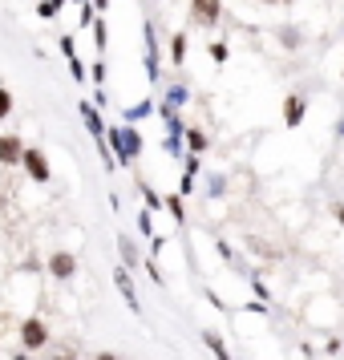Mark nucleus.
Returning a JSON list of instances; mask_svg holds the SVG:
<instances>
[{"label":"nucleus","mask_w":344,"mask_h":360,"mask_svg":"<svg viewBox=\"0 0 344 360\" xmlns=\"http://www.w3.org/2000/svg\"><path fill=\"white\" fill-rule=\"evenodd\" d=\"M106 146L114 150L118 170L142 158V134H138L134 126H126V122H122V126H106Z\"/></svg>","instance_id":"1"},{"label":"nucleus","mask_w":344,"mask_h":360,"mask_svg":"<svg viewBox=\"0 0 344 360\" xmlns=\"http://www.w3.org/2000/svg\"><path fill=\"white\" fill-rule=\"evenodd\" d=\"M49 324L37 320V316H29V320H21V352H41L49 348Z\"/></svg>","instance_id":"2"},{"label":"nucleus","mask_w":344,"mask_h":360,"mask_svg":"<svg viewBox=\"0 0 344 360\" xmlns=\"http://www.w3.org/2000/svg\"><path fill=\"white\" fill-rule=\"evenodd\" d=\"M21 166H25V175L33 182H49L53 179V166H49V154H45L41 146H25V154H21Z\"/></svg>","instance_id":"3"},{"label":"nucleus","mask_w":344,"mask_h":360,"mask_svg":"<svg viewBox=\"0 0 344 360\" xmlns=\"http://www.w3.org/2000/svg\"><path fill=\"white\" fill-rule=\"evenodd\" d=\"M191 16L199 29H215L223 21V0H191Z\"/></svg>","instance_id":"4"},{"label":"nucleus","mask_w":344,"mask_h":360,"mask_svg":"<svg viewBox=\"0 0 344 360\" xmlns=\"http://www.w3.org/2000/svg\"><path fill=\"white\" fill-rule=\"evenodd\" d=\"M45 271H49L53 279H73V275H77V255H73V251H53V255L45 259Z\"/></svg>","instance_id":"5"},{"label":"nucleus","mask_w":344,"mask_h":360,"mask_svg":"<svg viewBox=\"0 0 344 360\" xmlns=\"http://www.w3.org/2000/svg\"><path fill=\"white\" fill-rule=\"evenodd\" d=\"M77 114H82V122H86L89 138H93V146L97 142H106V122H101V110L93 105V101H77Z\"/></svg>","instance_id":"6"},{"label":"nucleus","mask_w":344,"mask_h":360,"mask_svg":"<svg viewBox=\"0 0 344 360\" xmlns=\"http://www.w3.org/2000/svg\"><path fill=\"white\" fill-rule=\"evenodd\" d=\"M142 45H146V73H150V81H158V37H154V21L142 25Z\"/></svg>","instance_id":"7"},{"label":"nucleus","mask_w":344,"mask_h":360,"mask_svg":"<svg viewBox=\"0 0 344 360\" xmlns=\"http://www.w3.org/2000/svg\"><path fill=\"white\" fill-rule=\"evenodd\" d=\"M114 283H118V292H122V300H126L130 312H134V316L142 312V304H138V292H134V279H130V271L122 268V263L114 268Z\"/></svg>","instance_id":"8"},{"label":"nucleus","mask_w":344,"mask_h":360,"mask_svg":"<svg viewBox=\"0 0 344 360\" xmlns=\"http://www.w3.org/2000/svg\"><path fill=\"white\" fill-rule=\"evenodd\" d=\"M21 154H25V142L16 134H0V162L4 166H21Z\"/></svg>","instance_id":"9"},{"label":"nucleus","mask_w":344,"mask_h":360,"mask_svg":"<svg viewBox=\"0 0 344 360\" xmlns=\"http://www.w3.org/2000/svg\"><path fill=\"white\" fill-rule=\"evenodd\" d=\"M304 118H308V101L296 97V93H292V97H284V126H288V130H296Z\"/></svg>","instance_id":"10"},{"label":"nucleus","mask_w":344,"mask_h":360,"mask_svg":"<svg viewBox=\"0 0 344 360\" xmlns=\"http://www.w3.org/2000/svg\"><path fill=\"white\" fill-rule=\"evenodd\" d=\"M195 175H199V158L186 154V158H182V182H178V194H182V198L195 194Z\"/></svg>","instance_id":"11"},{"label":"nucleus","mask_w":344,"mask_h":360,"mask_svg":"<svg viewBox=\"0 0 344 360\" xmlns=\"http://www.w3.org/2000/svg\"><path fill=\"white\" fill-rule=\"evenodd\" d=\"M118 255H122V268H126V271H134L138 263H142V251L134 247V239H130V235H118Z\"/></svg>","instance_id":"12"},{"label":"nucleus","mask_w":344,"mask_h":360,"mask_svg":"<svg viewBox=\"0 0 344 360\" xmlns=\"http://www.w3.org/2000/svg\"><path fill=\"white\" fill-rule=\"evenodd\" d=\"M182 142H186V150H191V154H195V158H199V154H207V150H211V138L203 134V130H186V134H182Z\"/></svg>","instance_id":"13"},{"label":"nucleus","mask_w":344,"mask_h":360,"mask_svg":"<svg viewBox=\"0 0 344 360\" xmlns=\"http://www.w3.org/2000/svg\"><path fill=\"white\" fill-rule=\"evenodd\" d=\"M199 340H203V344L215 352V360H231V352H227V344H223V336H219V332H211V328H207V332H199Z\"/></svg>","instance_id":"14"},{"label":"nucleus","mask_w":344,"mask_h":360,"mask_svg":"<svg viewBox=\"0 0 344 360\" xmlns=\"http://www.w3.org/2000/svg\"><path fill=\"white\" fill-rule=\"evenodd\" d=\"M150 114H154V101H150V97H142L138 105H130V110H126V126L142 122V118H150Z\"/></svg>","instance_id":"15"},{"label":"nucleus","mask_w":344,"mask_h":360,"mask_svg":"<svg viewBox=\"0 0 344 360\" xmlns=\"http://www.w3.org/2000/svg\"><path fill=\"white\" fill-rule=\"evenodd\" d=\"M162 211H171V219H174V223H182V219H186V207H182V194H167V198H162Z\"/></svg>","instance_id":"16"},{"label":"nucleus","mask_w":344,"mask_h":360,"mask_svg":"<svg viewBox=\"0 0 344 360\" xmlns=\"http://www.w3.org/2000/svg\"><path fill=\"white\" fill-rule=\"evenodd\" d=\"M186 61V33H174L171 37V65H182Z\"/></svg>","instance_id":"17"},{"label":"nucleus","mask_w":344,"mask_h":360,"mask_svg":"<svg viewBox=\"0 0 344 360\" xmlns=\"http://www.w3.org/2000/svg\"><path fill=\"white\" fill-rule=\"evenodd\" d=\"M89 29H93V45H97V53H106V41H110V29H106V21H93Z\"/></svg>","instance_id":"18"},{"label":"nucleus","mask_w":344,"mask_h":360,"mask_svg":"<svg viewBox=\"0 0 344 360\" xmlns=\"http://www.w3.org/2000/svg\"><path fill=\"white\" fill-rule=\"evenodd\" d=\"M97 158H101V166H106V175H114V170H118V162H114V150H110L106 142H97Z\"/></svg>","instance_id":"19"},{"label":"nucleus","mask_w":344,"mask_h":360,"mask_svg":"<svg viewBox=\"0 0 344 360\" xmlns=\"http://www.w3.org/2000/svg\"><path fill=\"white\" fill-rule=\"evenodd\" d=\"M182 101H186V86H182V81H174L171 90H167V105H174V110H178Z\"/></svg>","instance_id":"20"},{"label":"nucleus","mask_w":344,"mask_h":360,"mask_svg":"<svg viewBox=\"0 0 344 360\" xmlns=\"http://www.w3.org/2000/svg\"><path fill=\"white\" fill-rule=\"evenodd\" d=\"M138 190H142V198H146V211H162V198H158L146 182H138Z\"/></svg>","instance_id":"21"},{"label":"nucleus","mask_w":344,"mask_h":360,"mask_svg":"<svg viewBox=\"0 0 344 360\" xmlns=\"http://www.w3.org/2000/svg\"><path fill=\"white\" fill-rule=\"evenodd\" d=\"M86 73H89V81H93L97 90L106 86V61H93V65H89V69H86Z\"/></svg>","instance_id":"22"},{"label":"nucleus","mask_w":344,"mask_h":360,"mask_svg":"<svg viewBox=\"0 0 344 360\" xmlns=\"http://www.w3.org/2000/svg\"><path fill=\"white\" fill-rule=\"evenodd\" d=\"M280 41H284V49H296L300 45V29H280Z\"/></svg>","instance_id":"23"},{"label":"nucleus","mask_w":344,"mask_h":360,"mask_svg":"<svg viewBox=\"0 0 344 360\" xmlns=\"http://www.w3.org/2000/svg\"><path fill=\"white\" fill-rule=\"evenodd\" d=\"M227 57H231V49H227V41H215V45H211V61H215V65H223Z\"/></svg>","instance_id":"24"},{"label":"nucleus","mask_w":344,"mask_h":360,"mask_svg":"<svg viewBox=\"0 0 344 360\" xmlns=\"http://www.w3.org/2000/svg\"><path fill=\"white\" fill-rule=\"evenodd\" d=\"M8 114H12V93L0 86V118H8Z\"/></svg>","instance_id":"25"},{"label":"nucleus","mask_w":344,"mask_h":360,"mask_svg":"<svg viewBox=\"0 0 344 360\" xmlns=\"http://www.w3.org/2000/svg\"><path fill=\"white\" fill-rule=\"evenodd\" d=\"M251 287H256V296H259V300H263V304H267V300H271V292H267V283H263V279H259V275H251Z\"/></svg>","instance_id":"26"},{"label":"nucleus","mask_w":344,"mask_h":360,"mask_svg":"<svg viewBox=\"0 0 344 360\" xmlns=\"http://www.w3.org/2000/svg\"><path fill=\"white\" fill-rule=\"evenodd\" d=\"M138 227H142V235H146V239H154V227H150V211H142V215H138Z\"/></svg>","instance_id":"27"},{"label":"nucleus","mask_w":344,"mask_h":360,"mask_svg":"<svg viewBox=\"0 0 344 360\" xmlns=\"http://www.w3.org/2000/svg\"><path fill=\"white\" fill-rule=\"evenodd\" d=\"M207 190H211V194H223V175H211V179H207Z\"/></svg>","instance_id":"28"},{"label":"nucleus","mask_w":344,"mask_h":360,"mask_svg":"<svg viewBox=\"0 0 344 360\" xmlns=\"http://www.w3.org/2000/svg\"><path fill=\"white\" fill-rule=\"evenodd\" d=\"M57 45H61V53H65V61H69V57H73V37H69V33H65V37H61V41H57Z\"/></svg>","instance_id":"29"},{"label":"nucleus","mask_w":344,"mask_h":360,"mask_svg":"<svg viewBox=\"0 0 344 360\" xmlns=\"http://www.w3.org/2000/svg\"><path fill=\"white\" fill-rule=\"evenodd\" d=\"M89 8H93V12H106V8H110V0H89Z\"/></svg>","instance_id":"30"},{"label":"nucleus","mask_w":344,"mask_h":360,"mask_svg":"<svg viewBox=\"0 0 344 360\" xmlns=\"http://www.w3.org/2000/svg\"><path fill=\"white\" fill-rule=\"evenodd\" d=\"M53 360H77V357H73V348H65V352H57Z\"/></svg>","instance_id":"31"},{"label":"nucleus","mask_w":344,"mask_h":360,"mask_svg":"<svg viewBox=\"0 0 344 360\" xmlns=\"http://www.w3.org/2000/svg\"><path fill=\"white\" fill-rule=\"evenodd\" d=\"M93 360H118V352H97Z\"/></svg>","instance_id":"32"},{"label":"nucleus","mask_w":344,"mask_h":360,"mask_svg":"<svg viewBox=\"0 0 344 360\" xmlns=\"http://www.w3.org/2000/svg\"><path fill=\"white\" fill-rule=\"evenodd\" d=\"M336 223L344 227V203H336Z\"/></svg>","instance_id":"33"},{"label":"nucleus","mask_w":344,"mask_h":360,"mask_svg":"<svg viewBox=\"0 0 344 360\" xmlns=\"http://www.w3.org/2000/svg\"><path fill=\"white\" fill-rule=\"evenodd\" d=\"M336 138H341V142H344V118H341V122H336Z\"/></svg>","instance_id":"34"},{"label":"nucleus","mask_w":344,"mask_h":360,"mask_svg":"<svg viewBox=\"0 0 344 360\" xmlns=\"http://www.w3.org/2000/svg\"><path fill=\"white\" fill-rule=\"evenodd\" d=\"M12 360H33L29 352H12Z\"/></svg>","instance_id":"35"},{"label":"nucleus","mask_w":344,"mask_h":360,"mask_svg":"<svg viewBox=\"0 0 344 360\" xmlns=\"http://www.w3.org/2000/svg\"><path fill=\"white\" fill-rule=\"evenodd\" d=\"M271 4H292V0H271Z\"/></svg>","instance_id":"36"},{"label":"nucleus","mask_w":344,"mask_h":360,"mask_svg":"<svg viewBox=\"0 0 344 360\" xmlns=\"http://www.w3.org/2000/svg\"><path fill=\"white\" fill-rule=\"evenodd\" d=\"M77 4H89V0H77Z\"/></svg>","instance_id":"37"},{"label":"nucleus","mask_w":344,"mask_h":360,"mask_svg":"<svg viewBox=\"0 0 344 360\" xmlns=\"http://www.w3.org/2000/svg\"><path fill=\"white\" fill-rule=\"evenodd\" d=\"M341 77H344V73H341Z\"/></svg>","instance_id":"38"}]
</instances>
